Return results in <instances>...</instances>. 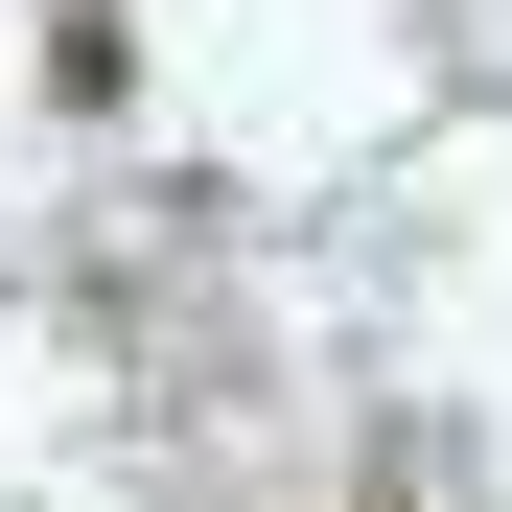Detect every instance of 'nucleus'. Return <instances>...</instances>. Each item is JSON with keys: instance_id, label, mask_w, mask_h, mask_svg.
Listing matches in <instances>:
<instances>
[]
</instances>
